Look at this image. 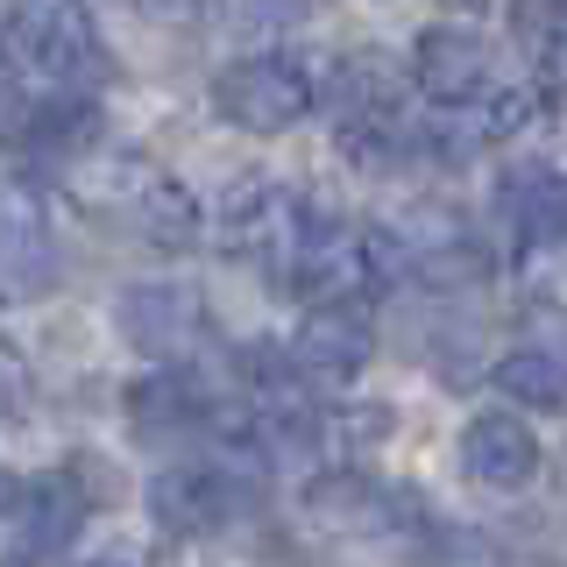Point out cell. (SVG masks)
Listing matches in <instances>:
<instances>
[{"label":"cell","mask_w":567,"mask_h":567,"mask_svg":"<svg viewBox=\"0 0 567 567\" xmlns=\"http://www.w3.org/2000/svg\"><path fill=\"white\" fill-rule=\"evenodd\" d=\"M248 504H256V483H248L235 461H185V468H164L150 483L156 525L177 532V539H206V532L235 525Z\"/></svg>","instance_id":"obj_6"},{"label":"cell","mask_w":567,"mask_h":567,"mask_svg":"<svg viewBox=\"0 0 567 567\" xmlns=\"http://www.w3.org/2000/svg\"><path fill=\"white\" fill-rule=\"evenodd\" d=\"M85 489L71 475H22L8 489V567H58L85 532Z\"/></svg>","instance_id":"obj_5"},{"label":"cell","mask_w":567,"mask_h":567,"mask_svg":"<svg viewBox=\"0 0 567 567\" xmlns=\"http://www.w3.org/2000/svg\"><path fill=\"white\" fill-rule=\"evenodd\" d=\"M489 377H496L504 398L532 404V412H560V404H567V362H560V354H546V348H511Z\"/></svg>","instance_id":"obj_14"},{"label":"cell","mask_w":567,"mask_h":567,"mask_svg":"<svg viewBox=\"0 0 567 567\" xmlns=\"http://www.w3.org/2000/svg\"><path fill=\"white\" fill-rule=\"evenodd\" d=\"M121 333L150 354V362H185L206 348V298L177 277H150L121 291Z\"/></svg>","instance_id":"obj_8"},{"label":"cell","mask_w":567,"mask_h":567,"mask_svg":"<svg viewBox=\"0 0 567 567\" xmlns=\"http://www.w3.org/2000/svg\"><path fill=\"white\" fill-rule=\"evenodd\" d=\"M461 475L475 489H525L539 475V433L518 412H475L461 425Z\"/></svg>","instance_id":"obj_10"},{"label":"cell","mask_w":567,"mask_h":567,"mask_svg":"<svg viewBox=\"0 0 567 567\" xmlns=\"http://www.w3.org/2000/svg\"><path fill=\"white\" fill-rule=\"evenodd\" d=\"M128 419L142 433H206V425H220V398L185 362H156V377L128 390Z\"/></svg>","instance_id":"obj_12"},{"label":"cell","mask_w":567,"mask_h":567,"mask_svg":"<svg viewBox=\"0 0 567 567\" xmlns=\"http://www.w3.org/2000/svg\"><path fill=\"white\" fill-rule=\"evenodd\" d=\"M327 106V71L306 50H248L213 71V114L248 135H291Z\"/></svg>","instance_id":"obj_3"},{"label":"cell","mask_w":567,"mask_h":567,"mask_svg":"<svg viewBox=\"0 0 567 567\" xmlns=\"http://www.w3.org/2000/svg\"><path fill=\"white\" fill-rule=\"evenodd\" d=\"M369 354H377V327L362 319V306H312L291 333V362H298V377H312V383L362 377Z\"/></svg>","instance_id":"obj_11"},{"label":"cell","mask_w":567,"mask_h":567,"mask_svg":"<svg viewBox=\"0 0 567 567\" xmlns=\"http://www.w3.org/2000/svg\"><path fill=\"white\" fill-rule=\"evenodd\" d=\"M43 284H58V235H50L43 206L14 185V199H8V291L29 298Z\"/></svg>","instance_id":"obj_13"},{"label":"cell","mask_w":567,"mask_h":567,"mask_svg":"<svg viewBox=\"0 0 567 567\" xmlns=\"http://www.w3.org/2000/svg\"><path fill=\"white\" fill-rule=\"evenodd\" d=\"M412 85H419L425 106L454 114V106H483L496 93H511L518 79H504L496 50L475 29H425L419 50H412Z\"/></svg>","instance_id":"obj_7"},{"label":"cell","mask_w":567,"mask_h":567,"mask_svg":"<svg viewBox=\"0 0 567 567\" xmlns=\"http://www.w3.org/2000/svg\"><path fill=\"white\" fill-rule=\"evenodd\" d=\"M312 220H319V206L306 192L277 185V177H241L220 199V248L241 256L248 270H262L270 284H291V262L306 248Z\"/></svg>","instance_id":"obj_4"},{"label":"cell","mask_w":567,"mask_h":567,"mask_svg":"<svg viewBox=\"0 0 567 567\" xmlns=\"http://www.w3.org/2000/svg\"><path fill=\"white\" fill-rule=\"evenodd\" d=\"M64 185L93 220L164 248V256H185V248L206 235L199 199H192L164 164H150V156H135V150H93L85 164L64 171Z\"/></svg>","instance_id":"obj_1"},{"label":"cell","mask_w":567,"mask_h":567,"mask_svg":"<svg viewBox=\"0 0 567 567\" xmlns=\"http://www.w3.org/2000/svg\"><path fill=\"white\" fill-rule=\"evenodd\" d=\"M142 14H156V22H192V14H206L213 0H135Z\"/></svg>","instance_id":"obj_15"},{"label":"cell","mask_w":567,"mask_h":567,"mask_svg":"<svg viewBox=\"0 0 567 567\" xmlns=\"http://www.w3.org/2000/svg\"><path fill=\"white\" fill-rule=\"evenodd\" d=\"M8 50H14V85L22 93H93L114 71L85 0H14Z\"/></svg>","instance_id":"obj_2"},{"label":"cell","mask_w":567,"mask_h":567,"mask_svg":"<svg viewBox=\"0 0 567 567\" xmlns=\"http://www.w3.org/2000/svg\"><path fill=\"white\" fill-rule=\"evenodd\" d=\"M85 567H135L128 554H106V560H85Z\"/></svg>","instance_id":"obj_16"},{"label":"cell","mask_w":567,"mask_h":567,"mask_svg":"<svg viewBox=\"0 0 567 567\" xmlns=\"http://www.w3.org/2000/svg\"><path fill=\"white\" fill-rule=\"evenodd\" d=\"M496 220L518 256H546V248H567V171L560 164H504L496 177Z\"/></svg>","instance_id":"obj_9"}]
</instances>
